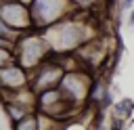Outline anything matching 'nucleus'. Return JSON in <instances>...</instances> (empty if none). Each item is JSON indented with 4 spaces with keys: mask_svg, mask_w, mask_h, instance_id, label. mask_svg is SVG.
<instances>
[{
    "mask_svg": "<svg viewBox=\"0 0 134 130\" xmlns=\"http://www.w3.org/2000/svg\"><path fill=\"white\" fill-rule=\"evenodd\" d=\"M90 88H92V84H90L88 75L82 73V71H67L63 75L61 84H59V90L63 92V96L69 99L73 105L84 101V99H88Z\"/></svg>",
    "mask_w": 134,
    "mask_h": 130,
    "instance_id": "nucleus-6",
    "label": "nucleus"
},
{
    "mask_svg": "<svg viewBox=\"0 0 134 130\" xmlns=\"http://www.w3.org/2000/svg\"><path fill=\"white\" fill-rule=\"evenodd\" d=\"M4 109H6V113H8V117L17 124V122H21L27 113H29V109L27 107H23L21 103H17V101H13V103H6L4 105Z\"/></svg>",
    "mask_w": 134,
    "mask_h": 130,
    "instance_id": "nucleus-8",
    "label": "nucleus"
},
{
    "mask_svg": "<svg viewBox=\"0 0 134 130\" xmlns=\"http://www.w3.org/2000/svg\"><path fill=\"white\" fill-rule=\"evenodd\" d=\"M29 86L27 69L21 63H10L0 67V88L2 90H21Z\"/></svg>",
    "mask_w": 134,
    "mask_h": 130,
    "instance_id": "nucleus-7",
    "label": "nucleus"
},
{
    "mask_svg": "<svg viewBox=\"0 0 134 130\" xmlns=\"http://www.w3.org/2000/svg\"><path fill=\"white\" fill-rule=\"evenodd\" d=\"M42 34L46 36L52 52H63V55H65V52H75V50H80V48L90 40L88 27H86L82 21H77V19L73 17V13H71L67 19H63V21L46 27Z\"/></svg>",
    "mask_w": 134,
    "mask_h": 130,
    "instance_id": "nucleus-1",
    "label": "nucleus"
},
{
    "mask_svg": "<svg viewBox=\"0 0 134 130\" xmlns=\"http://www.w3.org/2000/svg\"><path fill=\"white\" fill-rule=\"evenodd\" d=\"M40 126V120H38V115H34V113H27L21 122H17L15 124V130H40L38 128Z\"/></svg>",
    "mask_w": 134,
    "mask_h": 130,
    "instance_id": "nucleus-10",
    "label": "nucleus"
},
{
    "mask_svg": "<svg viewBox=\"0 0 134 130\" xmlns=\"http://www.w3.org/2000/svg\"><path fill=\"white\" fill-rule=\"evenodd\" d=\"M132 111H134V101L132 99H121L119 103H115V115L117 117L126 120V117H130Z\"/></svg>",
    "mask_w": 134,
    "mask_h": 130,
    "instance_id": "nucleus-9",
    "label": "nucleus"
},
{
    "mask_svg": "<svg viewBox=\"0 0 134 130\" xmlns=\"http://www.w3.org/2000/svg\"><path fill=\"white\" fill-rule=\"evenodd\" d=\"M128 25H130V27H134V6L130 8V15H128Z\"/></svg>",
    "mask_w": 134,
    "mask_h": 130,
    "instance_id": "nucleus-12",
    "label": "nucleus"
},
{
    "mask_svg": "<svg viewBox=\"0 0 134 130\" xmlns=\"http://www.w3.org/2000/svg\"><path fill=\"white\" fill-rule=\"evenodd\" d=\"M0 17L19 34L36 29L31 19V8L23 0H0Z\"/></svg>",
    "mask_w": 134,
    "mask_h": 130,
    "instance_id": "nucleus-4",
    "label": "nucleus"
},
{
    "mask_svg": "<svg viewBox=\"0 0 134 130\" xmlns=\"http://www.w3.org/2000/svg\"><path fill=\"white\" fill-rule=\"evenodd\" d=\"M29 8H31L34 27L38 31H44L46 27L67 19L75 6L69 0H31Z\"/></svg>",
    "mask_w": 134,
    "mask_h": 130,
    "instance_id": "nucleus-3",
    "label": "nucleus"
},
{
    "mask_svg": "<svg viewBox=\"0 0 134 130\" xmlns=\"http://www.w3.org/2000/svg\"><path fill=\"white\" fill-rule=\"evenodd\" d=\"M134 6V0H121V8H132Z\"/></svg>",
    "mask_w": 134,
    "mask_h": 130,
    "instance_id": "nucleus-13",
    "label": "nucleus"
},
{
    "mask_svg": "<svg viewBox=\"0 0 134 130\" xmlns=\"http://www.w3.org/2000/svg\"><path fill=\"white\" fill-rule=\"evenodd\" d=\"M15 55H17V63H21L25 69H34L52 55V48L46 36L36 29V31H25L19 36L15 44Z\"/></svg>",
    "mask_w": 134,
    "mask_h": 130,
    "instance_id": "nucleus-2",
    "label": "nucleus"
},
{
    "mask_svg": "<svg viewBox=\"0 0 134 130\" xmlns=\"http://www.w3.org/2000/svg\"><path fill=\"white\" fill-rule=\"evenodd\" d=\"M65 75V69L59 61H42L38 67H34V75L29 78V88L40 94L44 90H50V88H59L61 80Z\"/></svg>",
    "mask_w": 134,
    "mask_h": 130,
    "instance_id": "nucleus-5",
    "label": "nucleus"
},
{
    "mask_svg": "<svg viewBox=\"0 0 134 130\" xmlns=\"http://www.w3.org/2000/svg\"><path fill=\"white\" fill-rule=\"evenodd\" d=\"M69 2H71L75 8H90L96 0H69Z\"/></svg>",
    "mask_w": 134,
    "mask_h": 130,
    "instance_id": "nucleus-11",
    "label": "nucleus"
}]
</instances>
